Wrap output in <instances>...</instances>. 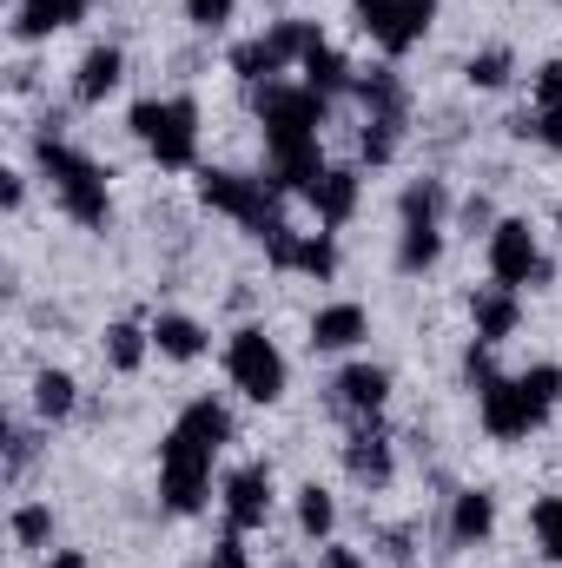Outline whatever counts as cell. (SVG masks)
Wrapping results in <instances>:
<instances>
[{
  "label": "cell",
  "mask_w": 562,
  "mask_h": 568,
  "mask_svg": "<svg viewBox=\"0 0 562 568\" xmlns=\"http://www.w3.org/2000/svg\"><path fill=\"white\" fill-rule=\"evenodd\" d=\"M225 436H232V417L212 404V397H199L172 436L159 443V496L179 509V516H192L199 503H205V489H212V456L225 449Z\"/></svg>",
  "instance_id": "cell-1"
},
{
  "label": "cell",
  "mask_w": 562,
  "mask_h": 568,
  "mask_svg": "<svg viewBox=\"0 0 562 568\" xmlns=\"http://www.w3.org/2000/svg\"><path fill=\"white\" fill-rule=\"evenodd\" d=\"M556 397H562L556 364H536V371H523V377H490V384H483V429L503 436V443H516V436H530V429L550 417Z\"/></svg>",
  "instance_id": "cell-2"
},
{
  "label": "cell",
  "mask_w": 562,
  "mask_h": 568,
  "mask_svg": "<svg viewBox=\"0 0 562 568\" xmlns=\"http://www.w3.org/2000/svg\"><path fill=\"white\" fill-rule=\"evenodd\" d=\"M40 165H47V179H53V192H60V212L73 219V225H107V172L87 159V152H73L67 140H53V133H40Z\"/></svg>",
  "instance_id": "cell-3"
},
{
  "label": "cell",
  "mask_w": 562,
  "mask_h": 568,
  "mask_svg": "<svg viewBox=\"0 0 562 568\" xmlns=\"http://www.w3.org/2000/svg\"><path fill=\"white\" fill-rule=\"evenodd\" d=\"M133 133L145 140V152L159 165H192V145H199V106L192 100H140L133 106Z\"/></svg>",
  "instance_id": "cell-4"
},
{
  "label": "cell",
  "mask_w": 562,
  "mask_h": 568,
  "mask_svg": "<svg viewBox=\"0 0 562 568\" xmlns=\"http://www.w3.org/2000/svg\"><path fill=\"white\" fill-rule=\"evenodd\" d=\"M225 371H232V384H239L252 404H279L284 397V357L265 331H239V337L225 344Z\"/></svg>",
  "instance_id": "cell-5"
},
{
  "label": "cell",
  "mask_w": 562,
  "mask_h": 568,
  "mask_svg": "<svg viewBox=\"0 0 562 568\" xmlns=\"http://www.w3.org/2000/svg\"><path fill=\"white\" fill-rule=\"evenodd\" d=\"M490 278L510 284V291L556 278V265L543 258V245H536V232H530L523 219H503V225L490 232Z\"/></svg>",
  "instance_id": "cell-6"
},
{
  "label": "cell",
  "mask_w": 562,
  "mask_h": 568,
  "mask_svg": "<svg viewBox=\"0 0 562 568\" xmlns=\"http://www.w3.org/2000/svg\"><path fill=\"white\" fill-rule=\"evenodd\" d=\"M199 192H205V205H219V212L245 219L252 232H265V225H272V192H265V179H245V172H205V179H199Z\"/></svg>",
  "instance_id": "cell-7"
},
{
  "label": "cell",
  "mask_w": 562,
  "mask_h": 568,
  "mask_svg": "<svg viewBox=\"0 0 562 568\" xmlns=\"http://www.w3.org/2000/svg\"><path fill=\"white\" fill-rule=\"evenodd\" d=\"M272 516V469L265 463H245L225 476V523L232 529H265Z\"/></svg>",
  "instance_id": "cell-8"
},
{
  "label": "cell",
  "mask_w": 562,
  "mask_h": 568,
  "mask_svg": "<svg viewBox=\"0 0 562 568\" xmlns=\"http://www.w3.org/2000/svg\"><path fill=\"white\" fill-rule=\"evenodd\" d=\"M344 469H351V476H358L364 489H384V483H391L398 456H391V436L378 429V417H358L351 443H344Z\"/></svg>",
  "instance_id": "cell-9"
},
{
  "label": "cell",
  "mask_w": 562,
  "mask_h": 568,
  "mask_svg": "<svg viewBox=\"0 0 562 568\" xmlns=\"http://www.w3.org/2000/svg\"><path fill=\"white\" fill-rule=\"evenodd\" d=\"M516 311H523V304H516V291H510V284H476V291H470V317H476V337H483V344H503V337H510V331H516Z\"/></svg>",
  "instance_id": "cell-10"
},
{
  "label": "cell",
  "mask_w": 562,
  "mask_h": 568,
  "mask_svg": "<svg viewBox=\"0 0 562 568\" xmlns=\"http://www.w3.org/2000/svg\"><path fill=\"white\" fill-rule=\"evenodd\" d=\"M364 337H371L364 304H324V311L311 317V351H351V344H364Z\"/></svg>",
  "instance_id": "cell-11"
},
{
  "label": "cell",
  "mask_w": 562,
  "mask_h": 568,
  "mask_svg": "<svg viewBox=\"0 0 562 568\" xmlns=\"http://www.w3.org/2000/svg\"><path fill=\"white\" fill-rule=\"evenodd\" d=\"M331 390H338V410H351V417H378L384 397H391V371H378V364H351Z\"/></svg>",
  "instance_id": "cell-12"
},
{
  "label": "cell",
  "mask_w": 562,
  "mask_h": 568,
  "mask_svg": "<svg viewBox=\"0 0 562 568\" xmlns=\"http://www.w3.org/2000/svg\"><path fill=\"white\" fill-rule=\"evenodd\" d=\"M120 80H127V53H120V47H93V53L80 60L73 100H80V106H100L107 93H120Z\"/></svg>",
  "instance_id": "cell-13"
},
{
  "label": "cell",
  "mask_w": 562,
  "mask_h": 568,
  "mask_svg": "<svg viewBox=\"0 0 562 568\" xmlns=\"http://www.w3.org/2000/svg\"><path fill=\"white\" fill-rule=\"evenodd\" d=\"M152 351H159V357L192 364V357L205 351V324H199V317H185V311H159V317H152Z\"/></svg>",
  "instance_id": "cell-14"
},
{
  "label": "cell",
  "mask_w": 562,
  "mask_h": 568,
  "mask_svg": "<svg viewBox=\"0 0 562 568\" xmlns=\"http://www.w3.org/2000/svg\"><path fill=\"white\" fill-rule=\"evenodd\" d=\"M304 192H311V205H318V219H324V225H344V219H351V205H358V172H318Z\"/></svg>",
  "instance_id": "cell-15"
},
{
  "label": "cell",
  "mask_w": 562,
  "mask_h": 568,
  "mask_svg": "<svg viewBox=\"0 0 562 568\" xmlns=\"http://www.w3.org/2000/svg\"><path fill=\"white\" fill-rule=\"evenodd\" d=\"M496 529V496H483V489H463L456 496V509H450V542H483Z\"/></svg>",
  "instance_id": "cell-16"
},
{
  "label": "cell",
  "mask_w": 562,
  "mask_h": 568,
  "mask_svg": "<svg viewBox=\"0 0 562 568\" xmlns=\"http://www.w3.org/2000/svg\"><path fill=\"white\" fill-rule=\"evenodd\" d=\"M443 258V225L430 219H404V239H398V272H430Z\"/></svg>",
  "instance_id": "cell-17"
},
{
  "label": "cell",
  "mask_w": 562,
  "mask_h": 568,
  "mask_svg": "<svg viewBox=\"0 0 562 568\" xmlns=\"http://www.w3.org/2000/svg\"><path fill=\"white\" fill-rule=\"evenodd\" d=\"M73 404H80V384H73L67 371H40V377H33V410H40L47 424L73 417Z\"/></svg>",
  "instance_id": "cell-18"
},
{
  "label": "cell",
  "mask_w": 562,
  "mask_h": 568,
  "mask_svg": "<svg viewBox=\"0 0 562 568\" xmlns=\"http://www.w3.org/2000/svg\"><path fill=\"white\" fill-rule=\"evenodd\" d=\"M510 73H516L510 47H483V53H470V67H463V80H470V87H483V93L510 87Z\"/></svg>",
  "instance_id": "cell-19"
},
{
  "label": "cell",
  "mask_w": 562,
  "mask_h": 568,
  "mask_svg": "<svg viewBox=\"0 0 562 568\" xmlns=\"http://www.w3.org/2000/svg\"><path fill=\"white\" fill-rule=\"evenodd\" d=\"M298 529H304L311 542H324V536L338 529V503H331L318 483H311V489H298Z\"/></svg>",
  "instance_id": "cell-20"
},
{
  "label": "cell",
  "mask_w": 562,
  "mask_h": 568,
  "mask_svg": "<svg viewBox=\"0 0 562 568\" xmlns=\"http://www.w3.org/2000/svg\"><path fill=\"white\" fill-rule=\"evenodd\" d=\"M145 344H152V331H140V324H113V331H107V364H113V371H140Z\"/></svg>",
  "instance_id": "cell-21"
},
{
  "label": "cell",
  "mask_w": 562,
  "mask_h": 568,
  "mask_svg": "<svg viewBox=\"0 0 562 568\" xmlns=\"http://www.w3.org/2000/svg\"><path fill=\"white\" fill-rule=\"evenodd\" d=\"M13 542L20 549H47L53 542V509L47 503H20L13 509Z\"/></svg>",
  "instance_id": "cell-22"
},
{
  "label": "cell",
  "mask_w": 562,
  "mask_h": 568,
  "mask_svg": "<svg viewBox=\"0 0 562 568\" xmlns=\"http://www.w3.org/2000/svg\"><path fill=\"white\" fill-rule=\"evenodd\" d=\"M443 205H450V192H443L436 179H411V185H404V219H430V225H443Z\"/></svg>",
  "instance_id": "cell-23"
},
{
  "label": "cell",
  "mask_w": 562,
  "mask_h": 568,
  "mask_svg": "<svg viewBox=\"0 0 562 568\" xmlns=\"http://www.w3.org/2000/svg\"><path fill=\"white\" fill-rule=\"evenodd\" d=\"M398 7L404 0H358V20H364V33H378L384 53H398Z\"/></svg>",
  "instance_id": "cell-24"
},
{
  "label": "cell",
  "mask_w": 562,
  "mask_h": 568,
  "mask_svg": "<svg viewBox=\"0 0 562 568\" xmlns=\"http://www.w3.org/2000/svg\"><path fill=\"white\" fill-rule=\"evenodd\" d=\"M430 13H436V0H404V7H398V53L418 47L423 33H430Z\"/></svg>",
  "instance_id": "cell-25"
},
{
  "label": "cell",
  "mask_w": 562,
  "mask_h": 568,
  "mask_svg": "<svg viewBox=\"0 0 562 568\" xmlns=\"http://www.w3.org/2000/svg\"><path fill=\"white\" fill-rule=\"evenodd\" d=\"M516 133H523V140H543V145H556V152H562V106H550V113H536V106H530V113L516 120Z\"/></svg>",
  "instance_id": "cell-26"
},
{
  "label": "cell",
  "mask_w": 562,
  "mask_h": 568,
  "mask_svg": "<svg viewBox=\"0 0 562 568\" xmlns=\"http://www.w3.org/2000/svg\"><path fill=\"white\" fill-rule=\"evenodd\" d=\"M496 225H503V219H496V205H490V199H463V232H470V239H476V232L490 239Z\"/></svg>",
  "instance_id": "cell-27"
},
{
  "label": "cell",
  "mask_w": 562,
  "mask_h": 568,
  "mask_svg": "<svg viewBox=\"0 0 562 568\" xmlns=\"http://www.w3.org/2000/svg\"><path fill=\"white\" fill-rule=\"evenodd\" d=\"M212 568H252L245 562V529L225 523V536H219V549H212Z\"/></svg>",
  "instance_id": "cell-28"
},
{
  "label": "cell",
  "mask_w": 562,
  "mask_h": 568,
  "mask_svg": "<svg viewBox=\"0 0 562 568\" xmlns=\"http://www.w3.org/2000/svg\"><path fill=\"white\" fill-rule=\"evenodd\" d=\"M27 463H33V436H27V429H7V476L20 483V476H27Z\"/></svg>",
  "instance_id": "cell-29"
},
{
  "label": "cell",
  "mask_w": 562,
  "mask_h": 568,
  "mask_svg": "<svg viewBox=\"0 0 562 568\" xmlns=\"http://www.w3.org/2000/svg\"><path fill=\"white\" fill-rule=\"evenodd\" d=\"M550 106H562V60H550L536 73V113H550Z\"/></svg>",
  "instance_id": "cell-30"
},
{
  "label": "cell",
  "mask_w": 562,
  "mask_h": 568,
  "mask_svg": "<svg viewBox=\"0 0 562 568\" xmlns=\"http://www.w3.org/2000/svg\"><path fill=\"white\" fill-rule=\"evenodd\" d=\"M185 13H192L199 27H225V20H232V0H185Z\"/></svg>",
  "instance_id": "cell-31"
},
{
  "label": "cell",
  "mask_w": 562,
  "mask_h": 568,
  "mask_svg": "<svg viewBox=\"0 0 562 568\" xmlns=\"http://www.w3.org/2000/svg\"><path fill=\"white\" fill-rule=\"evenodd\" d=\"M318 568H364V562H358L351 549H331V542H324V556H318Z\"/></svg>",
  "instance_id": "cell-32"
},
{
  "label": "cell",
  "mask_w": 562,
  "mask_h": 568,
  "mask_svg": "<svg viewBox=\"0 0 562 568\" xmlns=\"http://www.w3.org/2000/svg\"><path fill=\"white\" fill-rule=\"evenodd\" d=\"M0 179H7V185H0V199H7V212H13V205H20V192H27V185H20V172H0Z\"/></svg>",
  "instance_id": "cell-33"
},
{
  "label": "cell",
  "mask_w": 562,
  "mask_h": 568,
  "mask_svg": "<svg viewBox=\"0 0 562 568\" xmlns=\"http://www.w3.org/2000/svg\"><path fill=\"white\" fill-rule=\"evenodd\" d=\"M47 568H93V562H87L80 549H53V562H47Z\"/></svg>",
  "instance_id": "cell-34"
},
{
  "label": "cell",
  "mask_w": 562,
  "mask_h": 568,
  "mask_svg": "<svg viewBox=\"0 0 562 568\" xmlns=\"http://www.w3.org/2000/svg\"><path fill=\"white\" fill-rule=\"evenodd\" d=\"M556 225H562V212H556Z\"/></svg>",
  "instance_id": "cell-35"
}]
</instances>
